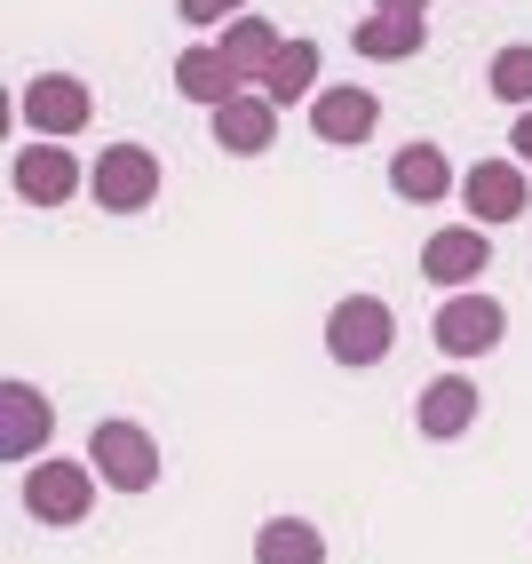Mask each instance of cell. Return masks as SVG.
<instances>
[{
    "label": "cell",
    "instance_id": "1",
    "mask_svg": "<svg viewBox=\"0 0 532 564\" xmlns=\"http://www.w3.org/2000/svg\"><path fill=\"white\" fill-rule=\"evenodd\" d=\"M390 350H398V318H390L382 294H341V303L326 311V358L334 366L366 373V366H382Z\"/></svg>",
    "mask_w": 532,
    "mask_h": 564
},
{
    "label": "cell",
    "instance_id": "2",
    "mask_svg": "<svg viewBox=\"0 0 532 564\" xmlns=\"http://www.w3.org/2000/svg\"><path fill=\"white\" fill-rule=\"evenodd\" d=\"M88 183H96L104 215H143L151 199H160V152H151V143H104Z\"/></svg>",
    "mask_w": 532,
    "mask_h": 564
},
{
    "label": "cell",
    "instance_id": "3",
    "mask_svg": "<svg viewBox=\"0 0 532 564\" xmlns=\"http://www.w3.org/2000/svg\"><path fill=\"white\" fill-rule=\"evenodd\" d=\"M88 454H96V477L111 494H151V485H160V437L143 422H96Z\"/></svg>",
    "mask_w": 532,
    "mask_h": 564
},
{
    "label": "cell",
    "instance_id": "4",
    "mask_svg": "<svg viewBox=\"0 0 532 564\" xmlns=\"http://www.w3.org/2000/svg\"><path fill=\"white\" fill-rule=\"evenodd\" d=\"M17 111H24V128L32 135H80L88 120H96V96H88V80L80 72H32V88L17 96Z\"/></svg>",
    "mask_w": 532,
    "mask_h": 564
},
{
    "label": "cell",
    "instance_id": "5",
    "mask_svg": "<svg viewBox=\"0 0 532 564\" xmlns=\"http://www.w3.org/2000/svg\"><path fill=\"white\" fill-rule=\"evenodd\" d=\"M24 517H41V524L96 517V469L88 462H32L24 469Z\"/></svg>",
    "mask_w": 532,
    "mask_h": 564
},
{
    "label": "cell",
    "instance_id": "6",
    "mask_svg": "<svg viewBox=\"0 0 532 564\" xmlns=\"http://www.w3.org/2000/svg\"><path fill=\"white\" fill-rule=\"evenodd\" d=\"M430 334H437V350L445 358H485V350H501V334H509V311L492 303V294H445V311L430 318Z\"/></svg>",
    "mask_w": 532,
    "mask_h": 564
},
{
    "label": "cell",
    "instance_id": "7",
    "mask_svg": "<svg viewBox=\"0 0 532 564\" xmlns=\"http://www.w3.org/2000/svg\"><path fill=\"white\" fill-rule=\"evenodd\" d=\"M9 183H17V199H24V207H64V199L88 183V167L72 160L64 143H48V135H41V143H24V152H17Z\"/></svg>",
    "mask_w": 532,
    "mask_h": 564
},
{
    "label": "cell",
    "instance_id": "8",
    "mask_svg": "<svg viewBox=\"0 0 532 564\" xmlns=\"http://www.w3.org/2000/svg\"><path fill=\"white\" fill-rule=\"evenodd\" d=\"M532 167L524 160H477L469 175H462V207H469V223H517L524 215V199H532V183H524Z\"/></svg>",
    "mask_w": 532,
    "mask_h": 564
},
{
    "label": "cell",
    "instance_id": "9",
    "mask_svg": "<svg viewBox=\"0 0 532 564\" xmlns=\"http://www.w3.org/2000/svg\"><path fill=\"white\" fill-rule=\"evenodd\" d=\"M485 262H492L485 223H445V231H430V247H422V279H437L445 294H469Z\"/></svg>",
    "mask_w": 532,
    "mask_h": 564
},
{
    "label": "cell",
    "instance_id": "10",
    "mask_svg": "<svg viewBox=\"0 0 532 564\" xmlns=\"http://www.w3.org/2000/svg\"><path fill=\"white\" fill-rule=\"evenodd\" d=\"M56 430V405L32 390V382H0V454L9 462H32Z\"/></svg>",
    "mask_w": 532,
    "mask_h": 564
},
{
    "label": "cell",
    "instance_id": "11",
    "mask_svg": "<svg viewBox=\"0 0 532 564\" xmlns=\"http://www.w3.org/2000/svg\"><path fill=\"white\" fill-rule=\"evenodd\" d=\"M373 120H382V96L373 88H318L311 96V135L318 143H341V152H350V143L373 135Z\"/></svg>",
    "mask_w": 532,
    "mask_h": 564
},
{
    "label": "cell",
    "instance_id": "12",
    "mask_svg": "<svg viewBox=\"0 0 532 564\" xmlns=\"http://www.w3.org/2000/svg\"><path fill=\"white\" fill-rule=\"evenodd\" d=\"M271 135H279V104L271 96H231V104H215V143H222V152H231V160H254V152H271Z\"/></svg>",
    "mask_w": 532,
    "mask_h": 564
},
{
    "label": "cell",
    "instance_id": "13",
    "mask_svg": "<svg viewBox=\"0 0 532 564\" xmlns=\"http://www.w3.org/2000/svg\"><path fill=\"white\" fill-rule=\"evenodd\" d=\"M413 430L422 437H462V430H477V382H462V373H437V382L422 390V405H413Z\"/></svg>",
    "mask_w": 532,
    "mask_h": 564
},
{
    "label": "cell",
    "instance_id": "14",
    "mask_svg": "<svg viewBox=\"0 0 532 564\" xmlns=\"http://www.w3.org/2000/svg\"><path fill=\"white\" fill-rule=\"evenodd\" d=\"M350 41H358V56H373V64H398V56H422V48H430V17H413V9H373Z\"/></svg>",
    "mask_w": 532,
    "mask_h": 564
},
{
    "label": "cell",
    "instance_id": "15",
    "mask_svg": "<svg viewBox=\"0 0 532 564\" xmlns=\"http://www.w3.org/2000/svg\"><path fill=\"white\" fill-rule=\"evenodd\" d=\"M390 192H398L405 207H437V199L453 192V160L437 152V143H405V152L390 160Z\"/></svg>",
    "mask_w": 532,
    "mask_h": 564
},
{
    "label": "cell",
    "instance_id": "16",
    "mask_svg": "<svg viewBox=\"0 0 532 564\" xmlns=\"http://www.w3.org/2000/svg\"><path fill=\"white\" fill-rule=\"evenodd\" d=\"M239 88H247V80H239V64L222 56V48H183V56H175V96H192V104L215 111V104H231Z\"/></svg>",
    "mask_w": 532,
    "mask_h": 564
},
{
    "label": "cell",
    "instance_id": "17",
    "mask_svg": "<svg viewBox=\"0 0 532 564\" xmlns=\"http://www.w3.org/2000/svg\"><path fill=\"white\" fill-rule=\"evenodd\" d=\"M215 48L239 64V80H254V88H262V72L279 64V48H286V41H279V32H271V24H262V17L247 9V17H231V24H222V41H215Z\"/></svg>",
    "mask_w": 532,
    "mask_h": 564
},
{
    "label": "cell",
    "instance_id": "18",
    "mask_svg": "<svg viewBox=\"0 0 532 564\" xmlns=\"http://www.w3.org/2000/svg\"><path fill=\"white\" fill-rule=\"evenodd\" d=\"M262 96H271L279 111H286V104H311V96H318V41H286L279 64L262 72Z\"/></svg>",
    "mask_w": 532,
    "mask_h": 564
},
{
    "label": "cell",
    "instance_id": "19",
    "mask_svg": "<svg viewBox=\"0 0 532 564\" xmlns=\"http://www.w3.org/2000/svg\"><path fill=\"white\" fill-rule=\"evenodd\" d=\"M254 564H326V533L302 517H271L254 533Z\"/></svg>",
    "mask_w": 532,
    "mask_h": 564
},
{
    "label": "cell",
    "instance_id": "20",
    "mask_svg": "<svg viewBox=\"0 0 532 564\" xmlns=\"http://www.w3.org/2000/svg\"><path fill=\"white\" fill-rule=\"evenodd\" d=\"M485 88L501 96V104H517V111H524V104H532V48H524V41H517V48H501V56H492V72H485Z\"/></svg>",
    "mask_w": 532,
    "mask_h": 564
},
{
    "label": "cell",
    "instance_id": "21",
    "mask_svg": "<svg viewBox=\"0 0 532 564\" xmlns=\"http://www.w3.org/2000/svg\"><path fill=\"white\" fill-rule=\"evenodd\" d=\"M175 17L183 24H231V17H247V0H175Z\"/></svg>",
    "mask_w": 532,
    "mask_h": 564
},
{
    "label": "cell",
    "instance_id": "22",
    "mask_svg": "<svg viewBox=\"0 0 532 564\" xmlns=\"http://www.w3.org/2000/svg\"><path fill=\"white\" fill-rule=\"evenodd\" d=\"M509 143H517V160H524V167H532V104H524V111H517V128H509Z\"/></svg>",
    "mask_w": 532,
    "mask_h": 564
},
{
    "label": "cell",
    "instance_id": "23",
    "mask_svg": "<svg viewBox=\"0 0 532 564\" xmlns=\"http://www.w3.org/2000/svg\"><path fill=\"white\" fill-rule=\"evenodd\" d=\"M373 9H413V17H422V9H430V0H373Z\"/></svg>",
    "mask_w": 532,
    "mask_h": 564
}]
</instances>
